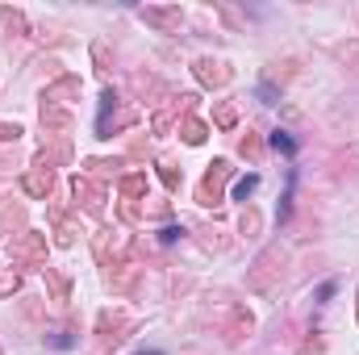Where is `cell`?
I'll return each mask as SVG.
<instances>
[{
  "label": "cell",
  "mask_w": 359,
  "mask_h": 355,
  "mask_svg": "<svg viewBox=\"0 0 359 355\" xmlns=\"http://www.w3.org/2000/svg\"><path fill=\"white\" fill-rule=\"evenodd\" d=\"M280 284H284V247L271 243L247 272V288L259 293V297H280Z\"/></svg>",
  "instance_id": "1"
},
{
  "label": "cell",
  "mask_w": 359,
  "mask_h": 355,
  "mask_svg": "<svg viewBox=\"0 0 359 355\" xmlns=\"http://www.w3.org/2000/svg\"><path fill=\"white\" fill-rule=\"evenodd\" d=\"M8 260H13V267H38V272H46V234H38V230L13 234L8 239Z\"/></svg>",
  "instance_id": "2"
},
{
  "label": "cell",
  "mask_w": 359,
  "mask_h": 355,
  "mask_svg": "<svg viewBox=\"0 0 359 355\" xmlns=\"http://www.w3.org/2000/svg\"><path fill=\"white\" fill-rule=\"evenodd\" d=\"M230 172H234V168H230L226 159H213V163H209V172L196 184V201H201L205 209H217V205H222V188H226Z\"/></svg>",
  "instance_id": "3"
},
{
  "label": "cell",
  "mask_w": 359,
  "mask_h": 355,
  "mask_svg": "<svg viewBox=\"0 0 359 355\" xmlns=\"http://www.w3.org/2000/svg\"><path fill=\"white\" fill-rule=\"evenodd\" d=\"M196 80H201L205 88H226V84L234 80V72H230V63H222V59H196Z\"/></svg>",
  "instance_id": "4"
},
{
  "label": "cell",
  "mask_w": 359,
  "mask_h": 355,
  "mask_svg": "<svg viewBox=\"0 0 359 355\" xmlns=\"http://www.w3.org/2000/svg\"><path fill=\"white\" fill-rule=\"evenodd\" d=\"M72 196H76V209L84 205V209H92V213L104 205V188H100L92 176H76L72 180Z\"/></svg>",
  "instance_id": "5"
},
{
  "label": "cell",
  "mask_w": 359,
  "mask_h": 355,
  "mask_svg": "<svg viewBox=\"0 0 359 355\" xmlns=\"http://www.w3.org/2000/svg\"><path fill=\"white\" fill-rule=\"evenodd\" d=\"M121 330H130V318H126L121 309H104V314L96 318V335H100L104 343H113V347H117V343L126 339Z\"/></svg>",
  "instance_id": "6"
},
{
  "label": "cell",
  "mask_w": 359,
  "mask_h": 355,
  "mask_svg": "<svg viewBox=\"0 0 359 355\" xmlns=\"http://www.w3.org/2000/svg\"><path fill=\"white\" fill-rule=\"evenodd\" d=\"M80 88H84V84H80V76H59L55 84H46L42 105H59V109H63L67 100H76V96H80Z\"/></svg>",
  "instance_id": "7"
},
{
  "label": "cell",
  "mask_w": 359,
  "mask_h": 355,
  "mask_svg": "<svg viewBox=\"0 0 359 355\" xmlns=\"http://www.w3.org/2000/svg\"><path fill=\"white\" fill-rule=\"evenodd\" d=\"M21 184H25V192H29V196L46 201V196L55 192V172H50V168H34V172L21 180Z\"/></svg>",
  "instance_id": "8"
},
{
  "label": "cell",
  "mask_w": 359,
  "mask_h": 355,
  "mask_svg": "<svg viewBox=\"0 0 359 355\" xmlns=\"http://www.w3.org/2000/svg\"><path fill=\"white\" fill-rule=\"evenodd\" d=\"M138 272H142V267L117 264V267H109V276H104V280H109V288H113V293H130V288H134V280H138Z\"/></svg>",
  "instance_id": "9"
},
{
  "label": "cell",
  "mask_w": 359,
  "mask_h": 355,
  "mask_svg": "<svg viewBox=\"0 0 359 355\" xmlns=\"http://www.w3.org/2000/svg\"><path fill=\"white\" fill-rule=\"evenodd\" d=\"M138 17L151 21V25H159V29H176L180 21H184L180 8H138Z\"/></svg>",
  "instance_id": "10"
},
{
  "label": "cell",
  "mask_w": 359,
  "mask_h": 355,
  "mask_svg": "<svg viewBox=\"0 0 359 355\" xmlns=\"http://www.w3.org/2000/svg\"><path fill=\"white\" fill-rule=\"evenodd\" d=\"M42 126H46V130L67 134V130H72V113H67V109H59V105H42Z\"/></svg>",
  "instance_id": "11"
},
{
  "label": "cell",
  "mask_w": 359,
  "mask_h": 355,
  "mask_svg": "<svg viewBox=\"0 0 359 355\" xmlns=\"http://www.w3.org/2000/svg\"><path fill=\"white\" fill-rule=\"evenodd\" d=\"M251 330H255V318H251L247 309H234V322H230V330H226V339H230V343H243V339H247Z\"/></svg>",
  "instance_id": "12"
},
{
  "label": "cell",
  "mask_w": 359,
  "mask_h": 355,
  "mask_svg": "<svg viewBox=\"0 0 359 355\" xmlns=\"http://www.w3.org/2000/svg\"><path fill=\"white\" fill-rule=\"evenodd\" d=\"M50 217H55V243H59V247H72L80 230H76V226H72V222H67L59 209H50Z\"/></svg>",
  "instance_id": "13"
},
{
  "label": "cell",
  "mask_w": 359,
  "mask_h": 355,
  "mask_svg": "<svg viewBox=\"0 0 359 355\" xmlns=\"http://www.w3.org/2000/svg\"><path fill=\"white\" fill-rule=\"evenodd\" d=\"M46 288H50V297L63 305L67 301V293H72V280L63 276V272H55V267H46Z\"/></svg>",
  "instance_id": "14"
},
{
  "label": "cell",
  "mask_w": 359,
  "mask_h": 355,
  "mask_svg": "<svg viewBox=\"0 0 359 355\" xmlns=\"http://www.w3.org/2000/svg\"><path fill=\"white\" fill-rule=\"evenodd\" d=\"M0 34L21 38V34H25V17H21L17 8H0Z\"/></svg>",
  "instance_id": "15"
},
{
  "label": "cell",
  "mask_w": 359,
  "mask_h": 355,
  "mask_svg": "<svg viewBox=\"0 0 359 355\" xmlns=\"http://www.w3.org/2000/svg\"><path fill=\"white\" fill-rule=\"evenodd\" d=\"M180 138H184L188 147H201V142H205V121H196V117H184V126H180Z\"/></svg>",
  "instance_id": "16"
},
{
  "label": "cell",
  "mask_w": 359,
  "mask_h": 355,
  "mask_svg": "<svg viewBox=\"0 0 359 355\" xmlns=\"http://www.w3.org/2000/svg\"><path fill=\"white\" fill-rule=\"evenodd\" d=\"M159 176H163V184H168V192H180V184H184V172H180L172 159H163V163H159Z\"/></svg>",
  "instance_id": "17"
},
{
  "label": "cell",
  "mask_w": 359,
  "mask_h": 355,
  "mask_svg": "<svg viewBox=\"0 0 359 355\" xmlns=\"http://www.w3.org/2000/svg\"><path fill=\"white\" fill-rule=\"evenodd\" d=\"M213 121H217L222 130H230V126L238 121V105H234V100H226V105H217V109H213Z\"/></svg>",
  "instance_id": "18"
},
{
  "label": "cell",
  "mask_w": 359,
  "mask_h": 355,
  "mask_svg": "<svg viewBox=\"0 0 359 355\" xmlns=\"http://www.w3.org/2000/svg\"><path fill=\"white\" fill-rule=\"evenodd\" d=\"M142 192H147V176H142V172L121 180V196H126V201H134V196H142Z\"/></svg>",
  "instance_id": "19"
},
{
  "label": "cell",
  "mask_w": 359,
  "mask_h": 355,
  "mask_svg": "<svg viewBox=\"0 0 359 355\" xmlns=\"http://www.w3.org/2000/svg\"><path fill=\"white\" fill-rule=\"evenodd\" d=\"M259 226H264V222H259V213H255V209H243V217H238V230H243L247 239H255V234H259Z\"/></svg>",
  "instance_id": "20"
},
{
  "label": "cell",
  "mask_w": 359,
  "mask_h": 355,
  "mask_svg": "<svg viewBox=\"0 0 359 355\" xmlns=\"http://www.w3.org/2000/svg\"><path fill=\"white\" fill-rule=\"evenodd\" d=\"M238 151H243L251 163H259V155H264V147H259V138H255V134H247V138L238 142Z\"/></svg>",
  "instance_id": "21"
},
{
  "label": "cell",
  "mask_w": 359,
  "mask_h": 355,
  "mask_svg": "<svg viewBox=\"0 0 359 355\" xmlns=\"http://www.w3.org/2000/svg\"><path fill=\"white\" fill-rule=\"evenodd\" d=\"M201 243H205V247H209V251H226V247H230V243H226V239H222V230H209V226H205V230H201Z\"/></svg>",
  "instance_id": "22"
},
{
  "label": "cell",
  "mask_w": 359,
  "mask_h": 355,
  "mask_svg": "<svg viewBox=\"0 0 359 355\" xmlns=\"http://www.w3.org/2000/svg\"><path fill=\"white\" fill-rule=\"evenodd\" d=\"M334 55H339L343 63H355V72H359V42H339Z\"/></svg>",
  "instance_id": "23"
},
{
  "label": "cell",
  "mask_w": 359,
  "mask_h": 355,
  "mask_svg": "<svg viewBox=\"0 0 359 355\" xmlns=\"http://www.w3.org/2000/svg\"><path fill=\"white\" fill-rule=\"evenodd\" d=\"M255 188H259V176H247V180H238V184H234V201H243V205H247V196H251Z\"/></svg>",
  "instance_id": "24"
},
{
  "label": "cell",
  "mask_w": 359,
  "mask_h": 355,
  "mask_svg": "<svg viewBox=\"0 0 359 355\" xmlns=\"http://www.w3.org/2000/svg\"><path fill=\"white\" fill-rule=\"evenodd\" d=\"M271 151H280V155H292V151H297V142H292L284 130H276V134H271Z\"/></svg>",
  "instance_id": "25"
},
{
  "label": "cell",
  "mask_w": 359,
  "mask_h": 355,
  "mask_svg": "<svg viewBox=\"0 0 359 355\" xmlns=\"http://www.w3.org/2000/svg\"><path fill=\"white\" fill-rule=\"evenodd\" d=\"M297 355H326V339H305L297 347Z\"/></svg>",
  "instance_id": "26"
},
{
  "label": "cell",
  "mask_w": 359,
  "mask_h": 355,
  "mask_svg": "<svg viewBox=\"0 0 359 355\" xmlns=\"http://www.w3.org/2000/svg\"><path fill=\"white\" fill-rule=\"evenodd\" d=\"M92 59H96L100 72H109V46H104V42H92Z\"/></svg>",
  "instance_id": "27"
},
{
  "label": "cell",
  "mask_w": 359,
  "mask_h": 355,
  "mask_svg": "<svg viewBox=\"0 0 359 355\" xmlns=\"http://www.w3.org/2000/svg\"><path fill=\"white\" fill-rule=\"evenodd\" d=\"M21 134H25V130H21L17 121H13V126H8V121H0V142H17Z\"/></svg>",
  "instance_id": "28"
},
{
  "label": "cell",
  "mask_w": 359,
  "mask_h": 355,
  "mask_svg": "<svg viewBox=\"0 0 359 355\" xmlns=\"http://www.w3.org/2000/svg\"><path fill=\"white\" fill-rule=\"evenodd\" d=\"M17 288H21V276H8V272H4V276H0V297H8V293H17Z\"/></svg>",
  "instance_id": "29"
}]
</instances>
